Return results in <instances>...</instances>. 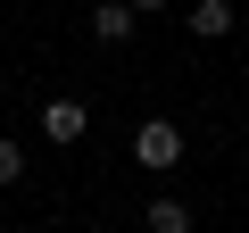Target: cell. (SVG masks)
Returning a JSON list of instances; mask_svg holds the SVG:
<instances>
[{
    "mask_svg": "<svg viewBox=\"0 0 249 233\" xmlns=\"http://www.w3.org/2000/svg\"><path fill=\"white\" fill-rule=\"evenodd\" d=\"M133 158H142L150 175L183 167V125H175V116H142V134H133Z\"/></svg>",
    "mask_w": 249,
    "mask_h": 233,
    "instance_id": "cell-1",
    "label": "cell"
},
{
    "mask_svg": "<svg viewBox=\"0 0 249 233\" xmlns=\"http://www.w3.org/2000/svg\"><path fill=\"white\" fill-rule=\"evenodd\" d=\"M42 134H50L58 150H75V142L91 134V108H83V100H42Z\"/></svg>",
    "mask_w": 249,
    "mask_h": 233,
    "instance_id": "cell-2",
    "label": "cell"
},
{
    "mask_svg": "<svg viewBox=\"0 0 249 233\" xmlns=\"http://www.w3.org/2000/svg\"><path fill=\"white\" fill-rule=\"evenodd\" d=\"M133 9H124V0H100V9H91V42H108V50H124V42H133Z\"/></svg>",
    "mask_w": 249,
    "mask_h": 233,
    "instance_id": "cell-3",
    "label": "cell"
},
{
    "mask_svg": "<svg viewBox=\"0 0 249 233\" xmlns=\"http://www.w3.org/2000/svg\"><path fill=\"white\" fill-rule=\"evenodd\" d=\"M183 25H191L199 42H224V34H232V0H191V17H183Z\"/></svg>",
    "mask_w": 249,
    "mask_h": 233,
    "instance_id": "cell-4",
    "label": "cell"
},
{
    "mask_svg": "<svg viewBox=\"0 0 249 233\" xmlns=\"http://www.w3.org/2000/svg\"><path fill=\"white\" fill-rule=\"evenodd\" d=\"M142 233H191V208L183 200H150V225Z\"/></svg>",
    "mask_w": 249,
    "mask_h": 233,
    "instance_id": "cell-5",
    "label": "cell"
},
{
    "mask_svg": "<svg viewBox=\"0 0 249 233\" xmlns=\"http://www.w3.org/2000/svg\"><path fill=\"white\" fill-rule=\"evenodd\" d=\"M17 175H25V150H17V142H9V134H0V192H9V183H17Z\"/></svg>",
    "mask_w": 249,
    "mask_h": 233,
    "instance_id": "cell-6",
    "label": "cell"
},
{
    "mask_svg": "<svg viewBox=\"0 0 249 233\" xmlns=\"http://www.w3.org/2000/svg\"><path fill=\"white\" fill-rule=\"evenodd\" d=\"M124 9H133V17H158V9H166V0H124Z\"/></svg>",
    "mask_w": 249,
    "mask_h": 233,
    "instance_id": "cell-7",
    "label": "cell"
}]
</instances>
